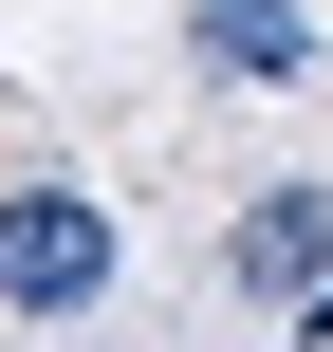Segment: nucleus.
<instances>
[{"label":"nucleus","mask_w":333,"mask_h":352,"mask_svg":"<svg viewBox=\"0 0 333 352\" xmlns=\"http://www.w3.org/2000/svg\"><path fill=\"white\" fill-rule=\"evenodd\" d=\"M185 56L241 74V93H297L315 74V0H185Z\"/></svg>","instance_id":"nucleus-2"},{"label":"nucleus","mask_w":333,"mask_h":352,"mask_svg":"<svg viewBox=\"0 0 333 352\" xmlns=\"http://www.w3.org/2000/svg\"><path fill=\"white\" fill-rule=\"evenodd\" d=\"M315 352H333V278H315Z\"/></svg>","instance_id":"nucleus-4"},{"label":"nucleus","mask_w":333,"mask_h":352,"mask_svg":"<svg viewBox=\"0 0 333 352\" xmlns=\"http://www.w3.org/2000/svg\"><path fill=\"white\" fill-rule=\"evenodd\" d=\"M93 297H111V204L37 167L0 204V316H93Z\"/></svg>","instance_id":"nucleus-1"},{"label":"nucleus","mask_w":333,"mask_h":352,"mask_svg":"<svg viewBox=\"0 0 333 352\" xmlns=\"http://www.w3.org/2000/svg\"><path fill=\"white\" fill-rule=\"evenodd\" d=\"M222 278H241V297H315L333 278V186H260L241 241H222Z\"/></svg>","instance_id":"nucleus-3"}]
</instances>
